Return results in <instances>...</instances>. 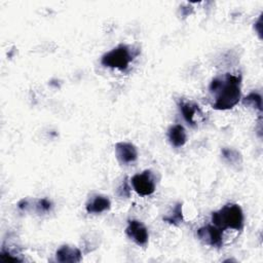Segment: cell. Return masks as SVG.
<instances>
[{
	"label": "cell",
	"mask_w": 263,
	"mask_h": 263,
	"mask_svg": "<svg viewBox=\"0 0 263 263\" xmlns=\"http://www.w3.org/2000/svg\"><path fill=\"white\" fill-rule=\"evenodd\" d=\"M241 76L226 73L223 77L214 78L210 84V91L215 96L213 108L228 110L233 108L240 100Z\"/></svg>",
	"instance_id": "1"
},
{
	"label": "cell",
	"mask_w": 263,
	"mask_h": 263,
	"mask_svg": "<svg viewBox=\"0 0 263 263\" xmlns=\"http://www.w3.org/2000/svg\"><path fill=\"white\" fill-rule=\"evenodd\" d=\"M212 222L222 231L225 229L241 230L243 228V213L236 203H227L219 211L212 213Z\"/></svg>",
	"instance_id": "2"
},
{
	"label": "cell",
	"mask_w": 263,
	"mask_h": 263,
	"mask_svg": "<svg viewBox=\"0 0 263 263\" xmlns=\"http://www.w3.org/2000/svg\"><path fill=\"white\" fill-rule=\"evenodd\" d=\"M136 53L133 52L130 46L125 44H120L113 48L112 50L106 52L101 60V63L105 67L119 69L124 71L127 69L129 63L134 60Z\"/></svg>",
	"instance_id": "3"
},
{
	"label": "cell",
	"mask_w": 263,
	"mask_h": 263,
	"mask_svg": "<svg viewBox=\"0 0 263 263\" xmlns=\"http://www.w3.org/2000/svg\"><path fill=\"white\" fill-rule=\"evenodd\" d=\"M130 182L134 190L141 196L150 195L155 191V181L152 172L149 170L135 175Z\"/></svg>",
	"instance_id": "4"
},
{
	"label": "cell",
	"mask_w": 263,
	"mask_h": 263,
	"mask_svg": "<svg viewBox=\"0 0 263 263\" xmlns=\"http://www.w3.org/2000/svg\"><path fill=\"white\" fill-rule=\"evenodd\" d=\"M198 238L205 245L221 248L223 245L222 230L215 225H205L197 230Z\"/></svg>",
	"instance_id": "5"
},
{
	"label": "cell",
	"mask_w": 263,
	"mask_h": 263,
	"mask_svg": "<svg viewBox=\"0 0 263 263\" xmlns=\"http://www.w3.org/2000/svg\"><path fill=\"white\" fill-rule=\"evenodd\" d=\"M125 233L138 246H146L148 242V238H149L148 230L146 226L138 220H129L127 222Z\"/></svg>",
	"instance_id": "6"
},
{
	"label": "cell",
	"mask_w": 263,
	"mask_h": 263,
	"mask_svg": "<svg viewBox=\"0 0 263 263\" xmlns=\"http://www.w3.org/2000/svg\"><path fill=\"white\" fill-rule=\"evenodd\" d=\"M115 155L120 163L128 164L137 160L138 150L132 143L119 142L115 145Z\"/></svg>",
	"instance_id": "7"
},
{
	"label": "cell",
	"mask_w": 263,
	"mask_h": 263,
	"mask_svg": "<svg viewBox=\"0 0 263 263\" xmlns=\"http://www.w3.org/2000/svg\"><path fill=\"white\" fill-rule=\"evenodd\" d=\"M57 261L61 263H75L80 262L82 255L80 250L70 246H62L55 253Z\"/></svg>",
	"instance_id": "8"
},
{
	"label": "cell",
	"mask_w": 263,
	"mask_h": 263,
	"mask_svg": "<svg viewBox=\"0 0 263 263\" xmlns=\"http://www.w3.org/2000/svg\"><path fill=\"white\" fill-rule=\"evenodd\" d=\"M111 208V201L104 195H96L86 203V212L90 214H101Z\"/></svg>",
	"instance_id": "9"
},
{
	"label": "cell",
	"mask_w": 263,
	"mask_h": 263,
	"mask_svg": "<svg viewBox=\"0 0 263 263\" xmlns=\"http://www.w3.org/2000/svg\"><path fill=\"white\" fill-rule=\"evenodd\" d=\"M167 137L171 144L174 147H182L187 141V135L185 128L181 124H174L168 128Z\"/></svg>",
	"instance_id": "10"
},
{
	"label": "cell",
	"mask_w": 263,
	"mask_h": 263,
	"mask_svg": "<svg viewBox=\"0 0 263 263\" xmlns=\"http://www.w3.org/2000/svg\"><path fill=\"white\" fill-rule=\"evenodd\" d=\"M179 108H180V111L182 112L184 119L187 121V123L190 124L191 126H194L195 125L194 116L197 112H199L198 106L192 102L181 101L179 103Z\"/></svg>",
	"instance_id": "11"
},
{
	"label": "cell",
	"mask_w": 263,
	"mask_h": 263,
	"mask_svg": "<svg viewBox=\"0 0 263 263\" xmlns=\"http://www.w3.org/2000/svg\"><path fill=\"white\" fill-rule=\"evenodd\" d=\"M163 221L173 225H179L183 222V212H182V203L178 202L173 209L172 214L163 217Z\"/></svg>",
	"instance_id": "12"
},
{
	"label": "cell",
	"mask_w": 263,
	"mask_h": 263,
	"mask_svg": "<svg viewBox=\"0 0 263 263\" xmlns=\"http://www.w3.org/2000/svg\"><path fill=\"white\" fill-rule=\"evenodd\" d=\"M242 103L248 106H252L262 112V98L259 93L257 92H251L247 97L243 98Z\"/></svg>",
	"instance_id": "13"
},
{
	"label": "cell",
	"mask_w": 263,
	"mask_h": 263,
	"mask_svg": "<svg viewBox=\"0 0 263 263\" xmlns=\"http://www.w3.org/2000/svg\"><path fill=\"white\" fill-rule=\"evenodd\" d=\"M222 155L224 159L230 163V164H238L241 162V156L240 154L233 149H228V148H223L222 149Z\"/></svg>",
	"instance_id": "14"
},
{
	"label": "cell",
	"mask_w": 263,
	"mask_h": 263,
	"mask_svg": "<svg viewBox=\"0 0 263 263\" xmlns=\"http://www.w3.org/2000/svg\"><path fill=\"white\" fill-rule=\"evenodd\" d=\"M36 208H37V211H38V212L46 213V212H49V211L51 210L52 203H51V201L48 200L47 198H41V199H38V200H37Z\"/></svg>",
	"instance_id": "15"
},
{
	"label": "cell",
	"mask_w": 263,
	"mask_h": 263,
	"mask_svg": "<svg viewBox=\"0 0 263 263\" xmlns=\"http://www.w3.org/2000/svg\"><path fill=\"white\" fill-rule=\"evenodd\" d=\"M118 195L119 196H123V197H129V194H130V188L127 184V181L126 179L123 181V183L121 184V186L118 188V191H117Z\"/></svg>",
	"instance_id": "16"
}]
</instances>
